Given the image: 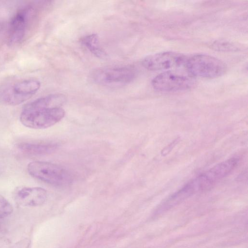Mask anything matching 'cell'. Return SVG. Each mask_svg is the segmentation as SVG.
<instances>
[{
    "label": "cell",
    "mask_w": 248,
    "mask_h": 248,
    "mask_svg": "<svg viewBox=\"0 0 248 248\" xmlns=\"http://www.w3.org/2000/svg\"><path fill=\"white\" fill-rule=\"evenodd\" d=\"M66 100L65 95L51 94L37 98L26 104L19 117L21 123L34 129H45L55 124L65 115L61 106Z\"/></svg>",
    "instance_id": "6da1fadb"
},
{
    "label": "cell",
    "mask_w": 248,
    "mask_h": 248,
    "mask_svg": "<svg viewBox=\"0 0 248 248\" xmlns=\"http://www.w3.org/2000/svg\"><path fill=\"white\" fill-rule=\"evenodd\" d=\"M27 171L34 178L55 186H67L73 180L72 175L67 170L48 162H31L28 164Z\"/></svg>",
    "instance_id": "7a4b0ae2"
},
{
    "label": "cell",
    "mask_w": 248,
    "mask_h": 248,
    "mask_svg": "<svg viewBox=\"0 0 248 248\" xmlns=\"http://www.w3.org/2000/svg\"><path fill=\"white\" fill-rule=\"evenodd\" d=\"M41 83L35 78L20 80L0 89V100L10 106H16L26 101L39 90Z\"/></svg>",
    "instance_id": "3957f363"
},
{
    "label": "cell",
    "mask_w": 248,
    "mask_h": 248,
    "mask_svg": "<svg viewBox=\"0 0 248 248\" xmlns=\"http://www.w3.org/2000/svg\"><path fill=\"white\" fill-rule=\"evenodd\" d=\"M185 66L191 75L208 78L221 76L227 69L225 63L220 60L202 54L187 58Z\"/></svg>",
    "instance_id": "277c9868"
},
{
    "label": "cell",
    "mask_w": 248,
    "mask_h": 248,
    "mask_svg": "<svg viewBox=\"0 0 248 248\" xmlns=\"http://www.w3.org/2000/svg\"><path fill=\"white\" fill-rule=\"evenodd\" d=\"M136 75L135 69L131 66L104 67L95 70L93 73V78L101 84L121 85L133 81Z\"/></svg>",
    "instance_id": "5b68a950"
},
{
    "label": "cell",
    "mask_w": 248,
    "mask_h": 248,
    "mask_svg": "<svg viewBox=\"0 0 248 248\" xmlns=\"http://www.w3.org/2000/svg\"><path fill=\"white\" fill-rule=\"evenodd\" d=\"M193 79L188 76L171 71H167L155 76L152 81L154 89L161 92H173L190 88Z\"/></svg>",
    "instance_id": "8992f818"
},
{
    "label": "cell",
    "mask_w": 248,
    "mask_h": 248,
    "mask_svg": "<svg viewBox=\"0 0 248 248\" xmlns=\"http://www.w3.org/2000/svg\"><path fill=\"white\" fill-rule=\"evenodd\" d=\"M33 13V8L28 6L19 10L13 16L7 36V43L9 46H15L23 42Z\"/></svg>",
    "instance_id": "52a82bcc"
},
{
    "label": "cell",
    "mask_w": 248,
    "mask_h": 248,
    "mask_svg": "<svg viewBox=\"0 0 248 248\" xmlns=\"http://www.w3.org/2000/svg\"><path fill=\"white\" fill-rule=\"evenodd\" d=\"M186 59L182 54L167 51L148 56L143 60L142 63L149 70H169L185 66Z\"/></svg>",
    "instance_id": "ba28073f"
},
{
    "label": "cell",
    "mask_w": 248,
    "mask_h": 248,
    "mask_svg": "<svg viewBox=\"0 0 248 248\" xmlns=\"http://www.w3.org/2000/svg\"><path fill=\"white\" fill-rule=\"evenodd\" d=\"M16 202L25 207H37L43 205L47 199V192L39 186H21L13 194Z\"/></svg>",
    "instance_id": "9c48e42d"
},
{
    "label": "cell",
    "mask_w": 248,
    "mask_h": 248,
    "mask_svg": "<svg viewBox=\"0 0 248 248\" xmlns=\"http://www.w3.org/2000/svg\"><path fill=\"white\" fill-rule=\"evenodd\" d=\"M16 146L22 153L31 156L50 154L58 148L56 143L45 141H22Z\"/></svg>",
    "instance_id": "30bf717a"
},
{
    "label": "cell",
    "mask_w": 248,
    "mask_h": 248,
    "mask_svg": "<svg viewBox=\"0 0 248 248\" xmlns=\"http://www.w3.org/2000/svg\"><path fill=\"white\" fill-rule=\"evenodd\" d=\"M198 192L199 190L197 186L193 180H191L166 199L158 207L157 211L162 212L171 208Z\"/></svg>",
    "instance_id": "8fae6325"
},
{
    "label": "cell",
    "mask_w": 248,
    "mask_h": 248,
    "mask_svg": "<svg viewBox=\"0 0 248 248\" xmlns=\"http://www.w3.org/2000/svg\"><path fill=\"white\" fill-rule=\"evenodd\" d=\"M80 42L96 57L103 58L106 56L107 54L101 47L98 36L96 34H92L85 36L81 39Z\"/></svg>",
    "instance_id": "7c38bea8"
},
{
    "label": "cell",
    "mask_w": 248,
    "mask_h": 248,
    "mask_svg": "<svg viewBox=\"0 0 248 248\" xmlns=\"http://www.w3.org/2000/svg\"><path fill=\"white\" fill-rule=\"evenodd\" d=\"M13 207L9 202L0 195V219L10 215L13 212Z\"/></svg>",
    "instance_id": "4fadbf2b"
},
{
    "label": "cell",
    "mask_w": 248,
    "mask_h": 248,
    "mask_svg": "<svg viewBox=\"0 0 248 248\" xmlns=\"http://www.w3.org/2000/svg\"><path fill=\"white\" fill-rule=\"evenodd\" d=\"M212 46L215 49L221 51H230L235 49L232 44L225 41H217L213 44Z\"/></svg>",
    "instance_id": "5bb4252c"
},
{
    "label": "cell",
    "mask_w": 248,
    "mask_h": 248,
    "mask_svg": "<svg viewBox=\"0 0 248 248\" xmlns=\"http://www.w3.org/2000/svg\"><path fill=\"white\" fill-rule=\"evenodd\" d=\"M31 245V240L24 238L19 240L9 248H29Z\"/></svg>",
    "instance_id": "9a60e30c"
},
{
    "label": "cell",
    "mask_w": 248,
    "mask_h": 248,
    "mask_svg": "<svg viewBox=\"0 0 248 248\" xmlns=\"http://www.w3.org/2000/svg\"><path fill=\"white\" fill-rule=\"evenodd\" d=\"M177 141L176 140H174L173 141L170 145H168L167 147H166V149H164L163 151V152H162V155H164V154L166 155L168 153H169L173 147L174 145L176 144L175 142Z\"/></svg>",
    "instance_id": "2e32d148"
},
{
    "label": "cell",
    "mask_w": 248,
    "mask_h": 248,
    "mask_svg": "<svg viewBox=\"0 0 248 248\" xmlns=\"http://www.w3.org/2000/svg\"><path fill=\"white\" fill-rule=\"evenodd\" d=\"M4 165L3 160L1 155H0V175H1L4 172Z\"/></svg>",
    "instance_id": "e0dca14e"
},
{
    "label": "cell",
    "mask_w": 248,
    "mask_h": 248,
    "mask_svg": "<svg viewBox=\"0 0 248 248\" xmlns=\"http://www.w3.org/2000/svg\"><path fill=\"white\" fill-rule=\"evenodd\" d=\"M3 28V25L0 22V32L1 31Z\"/></svg>",
    "instance_id": "ac0fdd59"
}]
</instances>
